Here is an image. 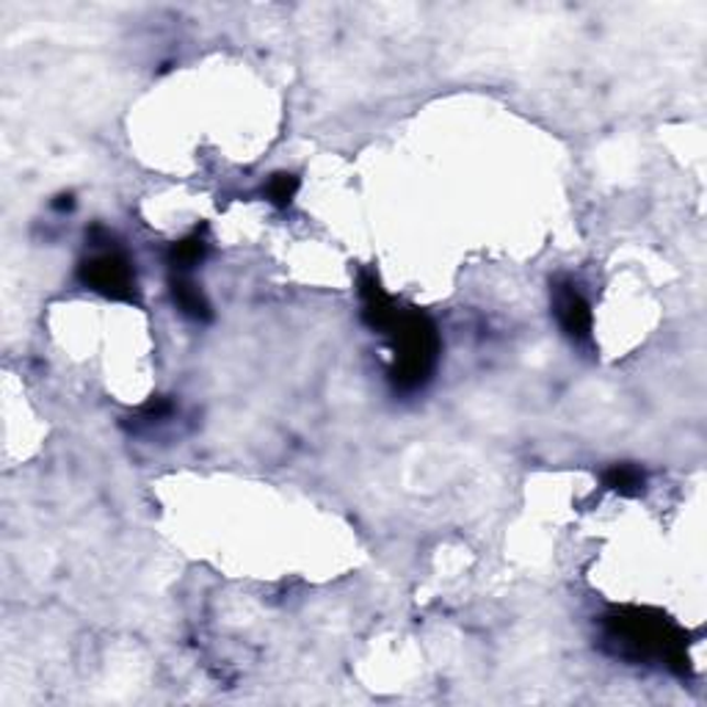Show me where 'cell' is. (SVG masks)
Segmentation results:
<instances>
[{
  "label": "cell",
  "instance_id": "6da1fadb",
  "mask_svg": "<svg viewBox=\"0 0 707 707\" xmlns=\"http://www.w3.org/2000/svg\"><path fill=\"white\" fill-rule=\"evenodd\" d=\"M360 296L366 324L393 346L390 382L404 393L426 388L439 357V335L431 318L420 310H401L373 274H362Z\"/></svg>",
  "mask_w": 707,
  "mask_h": 707
},
{
  "label": "cell",
  "instance_id": "7a4b0ae2",
  "mask_svg": "<svg viewBox=\"0 0 707 707\" xmlns=\"http://www.w3.org/2000/svg\"><path fill=\"white\" fill-rule=\"evenodd\" d=\"M603 625L610 644L630 661H661L680 677L688 672L685 636L652 610L616 608L605 616Z\"/></svg>",
  "mask_w": 707,
  "mask_h": 707
},
{
  "label": "cell",
  "instance_id": "3957f363",
  "mask_svg": "<svg viewBox=\"0 0 707 707\" xmlns=\"http://www.w3.org/2000/svg\"><path fill=\"white\" fill-rule=\"evenodd\" d=\"M78 277L89 291L100 293V296L114 299V302H136V274L122 251L111 249L89 257L80 262Z\"/></svg>",
  "mask_w": 707,
  "mask_h": 707
},
{
  "label": "cell",
  "instance_id": "277c9868",
  "mask_svg": "<svg viewBox=\"0 0 707 707\" xmlns=\"http://www.w3.org/2000/svg\"><path fill=\"white\" fill-rule=\"evenodd\" d=\"M553 310L564 335L575 343L592 340V304L586 302L575 282L559 280L553 285Z\"/></svg>",
  "mask_w": 707,
  "mask_h": 707
},
{
  "label": "cell",
  "instance_id": "5b68a950",
  "mask_svg": "<svg viewBox=\"0 0 707 707\" xmlns=\"http://www.w3.org/2000/svg\"><path fill=\"white\" fill-rule=\"evenodd\" d=\"M171 299H175L177 310H180L186 318L200 321V324L211 321V315H213L211 304H207V299L202 296V291L194 285V282L183 280V277L171 280Z\"/></svg>",
  "mask_w": 707,
  "mask_h": 707
},
{
  "label": "cell",
  "instance_id": "8992f818",
  "mask_svg": "<svg viewBox=\"0 0 707 707\" xmlns=\"http://www.w3.org/2000/svg\"><path fill=\"white\" fill-rule=\"evenodd\" d=\"M207 244L200 233L189 235V238L177 240L175 246L169 249V266L177 271V274H183V271L194 269L200 266V260L205 257Z\"/></svg>",
  "mask_w": 707,
  "mask_h": 707
},
{
  "label": "cell",
  "instance_id": "52a82bcc",
  "mask_svg": "<svg viewBox=\"0 0 707 707\" xmlns=\"http://www.w3.org/2000/svg\"><path fill=\"white\" fill-rule=\"evenodd\" d=\"M644 473H641L639 468H633V464H616V468H610L608 473L603 475V484L608 486V490L619 492V495H639L641 490H644Z\"/></svg>",
  "mask_w": 707,
  "mask_h": 707
},
{
  "label": "cell",
  "instance_id": "ba28073f",
  "mask_svg": "<svg viewBox=\"0 0 707 707\" xmlns=\"http://www.w3.org/2000/svg\"><path fill=\"white\" fill-rule=\"evenodd\" d=\"M296 191H299V177L288 175V171H280V175H274L269 183H266L262 194H266V200H269L274 207H288L293 202V197H296Z\"/></svg>",
  "mask_w": 707,
  "mask_h": 707
}]
</instances>
